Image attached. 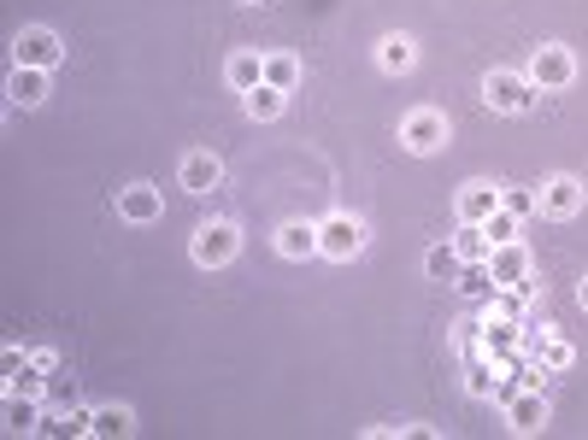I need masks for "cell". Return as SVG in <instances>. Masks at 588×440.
Wrapping results in <instances>:
<instances>
[{
  "label": "cell",
  "instance_id": "277c9868",
  "mask_svg": "<svg viewBox=\"0 0 588 440\" xmlns=\"http://www.w3.org/2000/svg\"><path fill=\"white\" fill-rule=\"evenodd\" d=\"M529 83H536L541 95H559V88L577 83V59H571V48H559V41H541V48L529 53Z\"/></svg>",
  "mask_w": 588,
  "mask_h": 440
},
{
  "label": "cell",
  "instance_id": "4fadbf2b",
  "mask_svg": "<svg viewBox=\"0 0 588 440\" xmlns=\"http://www.w3.org/2000/svg\"><path fill=\"white\" fill-rule=\"evenodd\" d=\"M377 65L389 71V77H406L412 65H418V41L406 36V29H395V36L377 41Z\"/></svg>",
  "mask_w": 588,
  "mask_h": 440
},
{
  "label": "cell",
  "instance_id": "ac0fdd59",
  "mask_svg": "<svg viewBox=\"0 0 588 440\" xmlns=\"http://www.w3.org/2000/svg\"><path fill=\"white\" fill-rule=\"evenodd\" d=\"M41 417H48V411H41L36 393H7V429H12V435L41 429Z\"/></svg>",
  "mask_w": 588,
  "mask_h": 440
},
{
  "label": "cell",
  "instance_id": "7a4b0ae2",
  "mask_svg": "<svg viewBox=\"0 0 588 440\" xmlns=\"http://www.w3.org/2000/svg\"><path fill=\"white\" fill-rule=\"evenodd\" d=\"M365 241H371V229H365V217H353V212H329L318 224V259L348 264V259L365 253Z\"/></svg>",
  "mask_w": 588,
  "mask_h": 440
},
{
  "label": "cell",
  "instance_id": "d4e9b609",
  "mask_svg": "<svg viewBox=\"0 0 588 440\" xmlns=\"http://www.w3.org/2000/svg\"><path fill=\"white\" fill-rule=\"evenodd\" d=\"M512 341H518V323H506V317H489V335L477 341V352H483V359H506V352H512Z\"/></svg>",
  "mask_w": 588,
  "mask_h": 440
},
{
  "label": "cell",
  "instance_id": "cb8c5ba5",
  "mask_svg": "<svg viewBox=\"0 0 588 440\" xmlns=\"http://www.w3.org/2000/svg\"><path fill=\"white\" fill-rule=\"evenodd\" d=\"M453 247H459V259H465V264H477V259L495 253V241H489V229H483V224H459Z\"/></svg>",
  "mask_w": 588,
  "mask_h": 440
},
{
  "label": "cell",
  "instance_id": "ffe728a7",
  "mask_svg": "<svg viewBox=\"0 0 588 440\" xmlns=\"http://www.w3.org/2000/svg\"><path fill=\"white\" fill-rule=\"evenodd\" d=\"M529 293H536V276H529L524 288H495V293H489V317L524 323V305H529Z\"/></svg>",
  "mask_w": 588,
  "mask_h": 440
},
{
  "label": "cell",
  "instance_id": "5b68a950",
  "mask_svg": "<svg viewBox=\"0 0 588 440\" xmlns=\"http://www.w3.org/2000/svg\"><path fill=\"white\" fill-rule=\"evenodd\" d=\"M400 147H406V153H418V159L441 153V147H448V117H441L436 106L406 112V117H400Z\"/></svg>",
  "mask_w": 588,
  "mask_h": 440
},
{
  "label": "cell",
  "instance_id": "f1b7e54d",
  "mask_svg": "<svg viewBox=\"0 0 588 440\" xmlns=\"http://www.w3.org/2000/svg\"><path fill=\"white\" fill-rule=\"evenodd\" d=\"M53 429L60 435H95V411L89 405H65L60 417H53Z\"/></svg>",
  "mask_w": 588,
  "mask_h": 440
},
{
  "label": "cell",
  "instance_id": "30bf717a",
  "mask_svg": "<svg viewBox=\"0 0 588 440\" xmlns=\"http://www.w3.org/2000/svg\"><path fill=\"white\" fill-rule=\"evenodd\" d=\"M489 271H495V288H524L529 282V247L524 241H500L489 253Z\"/></svg>",
  "mask_w": 588,
  "mask_h": 440
},
{
  "label": "cell",
  "instance_id": "9a60e30c",
  "mask_svg": "<svg viewBox=\"0 0 588 440\" xmlns=\"http://www.w3.org/2000/svg\"><path fill=\"white\" fill-rule=\"evenodd\" d=\"M277 253H283V259H318V224H306V217H289V224L277 229Z\"/></svg>",
  "mask_w": 588,
  "mask_h": 440
},
{
  "label": "cell",
  "instance_id": "1f68e13d",
  "mask_svg": "<svg viewBox=\"0 0 588 440\" xmlns=\"http://www.w3.org/2000/svg\"><path fill=\"white\" fill-rule=\"evenodd\" d=\"M24 359H30V352H24L18 341H7V347H0V376H12V370H18Z\"/></svg>",
  "mask_w": 588,
  "mask_h": 440
},
{
  "label": "cell",
  "instance_id": "f546056e",
  "mask_svg": "<svg viewBox=\"0 0 588 440\" xmlns=\"http://www.w3.org/2000/svg\"><path fill=\"white\" fill-rule=\"evenodd\" d=\"M483 229H489V241L500 247V241H518L524 217H518V212H506V205H500V212H495V217H489V224H483Z\"/></svg>",
  "mask_w": 588,
  "mask_h": 440
},
{
  "label": "cell",
  "instance_id": "8992f818",
  "mask_svg": "<svg viewBox=\"0 0 588 440\" xmlns=\"http://www.w3.org/2000/svg\"><path fill=\"white\" fill-rule=\"evenodd\" d=\"M60 59H65V41H60V29H48V24H30V29H18V41H12V65L53 71Z\"/></svg>",
  "mask_w": 588,
  "mask_h": 440
},
{
  "label": "cell",
  "instance_id": "d6986e66",
  "mask_svg": "<svg viewBox=\"0 0 588 440\" xmlns=\"http://www.w3.org/2000/svg\"><path fill=\"white\" fill-rule=\"evenodd\" d=\"M459 271H465V259H459L453 241H436L424 253V276H429V282H459Z\"/></svg>",
  "mask_w": 588,
  "mask_h": 440
},
{
  "label": "cell",
  "instance_id": "6da1fadb",
  "mask_svg": "<svg viewBox=\"0 0 588 440\" xmlns=\"http://www.w3.org/2000/svg\"><path fill=\"white\" fill-rule=\"evenodd\" d=\"M536 95H541V88L529 83V71H489V77H483V100H489L500 117L536 112Z\"/></svg>",
  "mask_w": 588,
  "mask_h": 440
},
{
  "label": "cell",
  "instance_id": "ba28073f",
  "mask_svg": "<svg viewBox=\"0 0 588 440\" xmlns=\"http://www.w3.org/2000/svg\"><path fill=\"white\" fill-rule=\"evenodd\" d=\"M583 200H588L583 176H548V183H541V212L548 217H577Z\"/></svg>",
  "mask_w": 588,
  "mask_h": 440
},
{
  "label": "cell",
  "instance_id": "5bb4252c",
  "mask_svg": "<svg viewBox=\"0 0 588 440\" xmlns=\"http://www.w3.org/2000/svg\"><path fill=\"white\" fill-rule=\"evenodd\" d=\"M218 183H224V159L218 153H189L183 159V188H189V194H212Z\"/></svg>",
  "mask_w": 588,
  "mask_h": 440
},
{
  "label": "cell",
  "instance_id": "2e32d148",
  "mask_svg": "<svg viewBox=\"0 0 588 440\" xmlns=\"http://www.w3.org/2000/svg\"><path fill=\"white\" fill-rule=\"evenodd\" d=\"M224 83L236 88V95H248V88H260V83H265V53H253V48L229 53V65H224Z\"/></svg>",
  "mask_w": 588,
  "mask_h": 440
},
{
  "label": "cell",
  "instance_id": "603a6c76",
  "mask_svg": "<svg viewBox=\"0 0 588 440\" xmlns=\"http://www.w3.org/2000/svg\"><path fill=\"white\" fill-rule=\"evenodd\" d=\"M453 288L465 293V300H489V293H495V271H489V259L465 264V271H459V282H453Z\"/></svg>",
  "mask_w": 588,
  "mask_h": 440
},
{
  "label": "cell",
  "instance_id": "7402d4cb",
  "mask_svg": "<svg viewBox=\"0 0 588 440\" xmlns=\"http://www.w3.org/2000/svg\"><path fill=\"white\" fill-rule=\"evenodd\" d=\"M265 83L283 88V95H295L300 88V59L295 53H265Z\"/></svg>",
  "mask_w": 588,
  "mask_h": 440
},
{
  "label": "cell",
  "instance_id": "e575fe53",
  "mask_svg": "<svg viewBox=\"0 0 588 440\" xmlns=\"http://www.w3.org/2000/svg\"><path fill=\"white\" fill-rule=\"evenodd\" d=\"M241 7H260V0H241Z\"/></svg>",
  "mask_w": 588,
  "mask_h": 440
},
{
  "label": "cell",
  "instance_id": "9c48e42d",
  "mask_svg": "<svg viewBox=\"0 0 588 440\" xmlns=\"http://www.w3.org/2000/svg\"><path fill=\"white\" fill-rule=\"evenodd\" d=\"M160 212H165V194L153 183L118 188V217H124V224H160Z\"/></svg>",
  "mask_w": 588,
  "mask_h": 440
},
{
  "label": "cell",
  "instance_id": "44dd1931",
  "mask_svg": "<svg viewBox=\"0 0 588 440\" xmlns=\"http://www.w3.org/2000/svg\"><path fill=\"white\" fill-rule=\"evenodd\" d=\"M95 435H107V440H124V435H136V411L130 405H95Z\"/></svg>",
  "mask_w": 588,
  "mask_h": 440
},
{
  "label": "cell",
  "instance_id": "4dcf8cb0",
  "mask_svg": "<svg viewBox=\"0 0 588 440\" xmlns=\"http://www.w3.org/2000/svg\"><path fill=\"white\" fill-rule=\"evenodd\" d=\"M465 393H471V400H489V393H495V370H489V359H477V364L465 370Z\"/></svg>",
  "mask_w": 588,
  "mask_h": 440
},
{
  "label": "cell",
  "instance_id": "d6a6232c",
  "mask_svg": "<svg viewBox=\"0 0 588 440\" xmlns=\"http://www.w3.org/2000/svg\"><path fill=\"white\" fill-rule=\"evenodd\" d=\"M30 364H41L48 376H60V352H53V347H30Z\"/></svg>",
  "mask_w": 588,
  "mask_h": 440
},
{
  "label": "cell",
  "instance_id": "7c38bea8",
  "mask_svg": "<svg viewBox=\"0 0 588 440\" xmlns=\"http://www.w3.org/2000/svg\"><path fill=\"white\" fill-rule=\"evenodd\" d=\"M48 77L53 71H30V65H12V77H7V100L12 106H41V100H48Z\"/></svg>",
  "mask_w": 588,
  "mask_h": 440
},
{
  "label": "cell",
  "instance_id": "83f0119b",
  "mask_svg": "<svg viewBox=\"0 0 588 440\" xmlns=\"http://www.w3.org/2000/svg\"><path fill=\"white\" fill-rule=\"evenodd\" d=\"M500 205L518 217H536L541 212V188H500Z\"/></svg>",
  "mask_w": 588,
  "mask_h": 440
},
{
  "label": "cell",
  "instance_id": "52a82bcc",
  "mask_svg": "<svg viewBox=\"0 0 588 440\" xmlns=\"http://www.w3.org/2000/svg\"><path fill=\"white\" fill-rule=\"evenodd\" d=\"M500 405H506V429L512 435H541L548 429V400H541V388H518Z\"/></svg>",
  "mask_w": 588,
  "mask_h": 440
},
{
  "label": "cell",
  "instance_id": "4316f807",
  "mask_svg": "<svg viewBox=\"0 0 588 440\" xmlns=\"http://www.w3.org/2000/svg\"><path fill=\"white\" fill-rule=\"evenodd\" d=\"M41 388H48V370H41V364H30V359H24L18 370L7 376V393H36V400H41Z\"/></svg>",
  "mask_w": 588,
  "mask_h": 440
},
{
  "label": "cell",
  "instance_id": "e0dca14e",
  "mask_svg": "<svg viewBox=\"0 0 588 440\" xmlns=\"http://www.w3.org/2000/svg\"><path fill=\"white\" fill-rule=\"evenodd\" d=\"M241 106H248L253 124H277V117L289 112V95H283V88H271V83H260V88H248V95H241Z\"/></svg>",
  "mask_w": 588,
  "mask_h": 440
},
{
  "label": "cell",
  "instance_id": "3957f363",
  "mask_svg": "<svg viewBox=\"0 0 588 440\" xmlns=\"http://www.w3.org/2000/svg\"><path fill=\"white\" fill-rule=\"evenodd\" d=\"M236 253H241V229L229 224V217H212V224H200L189 235V259L200 271H218V264H229Z\"/></svg>",
  "mask_w": 588,
  "mask_h": 440
},
{
  "label": "cell",
  "instance_id": "8fae6325",
  "mask_svg": "<svg viewBox=\"0 0 588 440\" xmlns=\"http://www.w3.org/2000/svg\"><path fill=\"white\" fill-rule=\"evenodd\" d=\"M453 212H459V224H489L500 212V183H465Z\"/></svg>",
  "mask_w": 588,
  "mask_h": 440
},
{
  "label": "cell",
  "instance_id": "484cf974",
  "mask_svg": "<svg viewBox=\"0 0 588 440\" xmlns=\"http://www.w3.org/2000/svg\"><path fill=\"white\" fill-rule=\"evenodd\" d=\"M571 364H577V347L565 341V335H541V370H571Z\"/></svg>",
  "mask_w": 588,
  "mask_h": 440
},
{
  "label": "cell",
  "instance_id": "836d02e7",
  "mask_svg": "<svg viewBox=\"0 0 588 440\" xmlns=\"http://www.w3.org/2000/svg\"><path fill=\"white\" fill-rule=\"evenodd\" d=\"M577 305H583V312H588V276H583V288H577Z\"/></svg>",
  "mask_w": 588,
  "mask_h": 440
}]
</instances>
